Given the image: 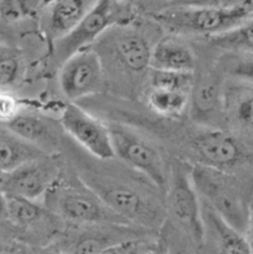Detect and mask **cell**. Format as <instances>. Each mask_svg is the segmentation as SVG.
<instances>
[{"mask_svg":"<svg viewBox=\"0 0 253 254\" xmlns=\"http://www.w3.org/2000/svg\"><path fill=\"white\" fill-rule=\"evenodd\" d=\"M191 179L198 197L230 225L247 232L252 202L247 200L242 184L232 173L191 164Z\"/></svg>","mask_w":253,"mask_h":254,"instance_id":"cell-1","label":"cell"},{"mask_svg":"<svg viewBox=\"0 0 253 254\" xmlns=\"http://www.w3.org/2000/svg\"><path fill=\"white\" fill-rule=\"evenodd\" d=\"M44 197L47 211L71 222L106 226L129 225L78 179L63 180L60 176Z\"/></svg>","mask_w":253,"mask_h":254,"instance_id":"cell-2","label":"cell"},{"mask_svg":"<svg viewBox=\"0 0 253 254\" xmlns=\"http://www.w3.org/2000/svg\"><path fill=\"white\" fill-rule=\"evenodd\" d=\"M81 180L128 223L155 226L161 221L163 211L158 201L128 181L102 175L97 171H91Z\"/></svg>","mask_w":253,"mask_h":254,"instance_id":"cell-3","label":"cell"},{"mask_svg":"<svg viewBox=\"0 0 253 254\" xmlns=\"http://www.w3.org/2000/svg\"><path fill=\"white\" fill-rule=\"evenodd\" d=\"M156 21L175 34L212 37L223 34L252 19L243 9L211 6H169L155 16Z\"/></svg>","mask_w":253,"mask_h":254,"instance_id":"cell-4","label":"cell"},{"mask_svg":"<svg viewBox=\"0 0 253 254\" xmlns=\"http://www.w3.org/2000/svg\"><path fill=\"white\" fill-rule=\"evenodd\" d=\"M107 126L116 158L141 174L155 188L164 190L168 186L170 170L158 146L126 124L111 122Z\"/></svg>","mask_w":253,"mask_h":254,"instance_id":"cell-5","label":"cell"},{"mask_svg":"<svg viewBox=\"0 0 253 254\" xmlns=\"http://www.w3.org/2000/svg\"><path fill=\"white\" fill-rule=\"evenodd\" d=\"M190 169L191 164L174 161L166 186V202L174 220L200 246L203 237L202 210Z\"/></svg>","mask_w":253,"mask_h":254,"instance_id":"cell-6","label":"cell"},{"mask_svg":"<svg viewBox=\"0 0 253 254\" xmlns=\"http://www.w3.org/2000/svg\"><path fill=\"white\" fill-rule=\"evenodd\" d=\"M189 146L198 165L232 173L245 165L252 156L245 144L230 131L216 128H203L189 138Z\"/></svg>","mask_w":253,"mask_h":254,"instance_id":"cell-7","label":"cell"},{"mask_svg":"<svg viewBox=\"0 0 253 254\" xmlns=\"http://www.w3.org/2000/svg\"><path fill=\"white\" fill-rule=\"evenodd\" d=\"M60 89L71 103L98 93L103 87V64L91 46L72 55L61 64Z\"/></svg>","mask_w":253,"mask_h":254,"instance_id":"cell-8","label":"cell"},{"mask_svg":"<svg viewBox=\"0 0 253 254\" xmlns=\"http://www.w3.org/2000/svg\"><path fill=\"white\" fill-rule=\"evenodd\" d=\"M62 129L98 160L116 159L108 126L74 103L66 104L60 118Z\"/></svg>","mask_w":253,"mask_h":254,"instance_id":"cell-9","label":"cell"},{"mask_svg":"<svg viewBox=\"0 0 253 254\" xmlns=\"http://www.w3.org/2000/svg\"><path fill=\"white\" fill-rule=\"evenodd\" d=\"M60 176V164L49 154L29 161L10 173H4L0 191L6 196L37 201L46 195Z\"/></svg>","mask_w":253,"mask_h":254,"instance_id":"cell-10","label":"cell"},{"mask_svg":"<svg viewBox=\"0 0 253 254\" xmlns=\"http://www.w3.org/2000/svg\"><path fill=\"white\" fill-rule=\"evenodd\" d=\"M113 0H98L93 9L61 39L54 42L56 61L63 64L76 52L91 46L114 24Z\"/></svg>","mask_w":253,"mask_h":254,"instance_id":"cell-11","label":"cell"},{"mask_svg":"<svg viewBox=\"0 0 253 254\" xmlns=\"http://www.w3.org/2000/svg\"><path fill=\"white\" fill-rule=\"evenodd\" d=\"M113 59L123 68L143 72L149 68L151 46L145 35L133 26H112L102 35Z\"/></svg>","mask_w":253,"mask_h":254,"instance_id":"cell-12","label":"cell"},{"mask_svg":"<svg viewBox=\"0 0 253 254\" xmlns=\"http://www.w3.org/2000/svg\"><path fill=\"white\" fill-rule=\"evenodd\" d=\"M203 237L200 247L203 254H251L247 236L221 217L201 201Z\"/></svg>","mask_w":253,"mask_h":254,"instance_id":"cell-13","label":"cell"},{"mask_svg":"<svg viewBox=\"0 0 253 254\" xmlns=\"http://www.w3.org/2000/svg\"><path fill=\"white\" fill-rule=\"evenodd\" d=\"M1 123L22 140L41 149L44 153L49 154L60 146V133L55 124L39 114L19 111L9 121Z\"/></svg>","mask_w":253,"mask_h":254,"instance_id":"cell-14","label":"cell"},{"mask_svg":"<svg viewBox=\"0 0 253 254\" xmlns=\"http://www.w3.org/2000/svg\"><path fill=\"white\" fill-rule=\"evenodd\" d=\"M221 107L233 128L253 134V84L233 79L221 93Z\"/></svg>","mask_w":253,"mask_h":254,"instance_id":"cell-15","label":"cell"},{"mask_svg":"<svg viewBox=\"0 0 253 254\" xmlns=\"http://www.w3.org/2000/svg\"><path fill=\"white\" fill-rule=\"evenodd\" d=\"M149 68L155 71L193 73L196 57L188 45L176 39L166 37L156 42L151 49Z\"/></svg>","mask_w":253,"mask_h":254,"instance_id":"cell-16","label":"cell"},{"mask_svg":"<svg viewBox=\"0 0 253 254\" xmlns=\"http://www.w3.org/2000/svg\"><path fill=\"white\" fill-rule=\"evenodd\" d=\"M98 0H56L50 5L46 34L52 42L71 31Z\"/></svg>","mask_w":253,"mask_h":254,"instance_id":"cell-17","label":"cell"},{"mask_svg":"<svg viewBox=\"0 0 253 254\" xmlns=\"http://www.w3.org/2000/svg\"><path fill=\"white\" fill-rule=\"evenodd\" d=\"M44 155L49 154L22 140L0 122V173H10Z\"/></svg>","mask_w":253,"mask_h":254,"instance_id":"cell-18","label":"cell"},{"mask_svg":"<svg viewBox=\"0 0 253 254\" xmlns=\"http://www.w3.org/2000/svg\"><path fill=\"white\" fill-rule=\"evenodd\" d=\"M190 101V93L173 89L150 88L146 96L149 108L156 114L168 118H178L185 113Z\"/></svg>","mask_w":253,"mask_h":254,"instance_id":"cell-19","label":"cell"},{"mask_svg":"<svg viewBox=\"0 0 253 254\" xmlns=\"http://www.w3.org/2000/svg\"><path fill=\"white\" fill-rule=\"evenodd\" d=\"M208 39L211 44L231 54H253V19Z\"/></svg>","mask_w":253,"mask_h":254,"instance_id":"cell-20","label":"cell"},{"mask_svg":"<svg viewBox=\"0 0 253 254\" xmlns=\"http://www.w3.org/2000/svg\"><path fill=\"white\" fill-rule=\"evenodd\" d=\"M7 211L6 220L19 227H30L36 225L45 216L46 208H42L36 201L27 198L16 197V196H6Z\"/></svg>","mask_w":253,"mask_h":254,"instance_id":"cell-21","label":"cell"},{"mask_svg":"<svg viewBox=\"0 0 253 254\" xmlns=\"http://www.w3.org/2000/svg\"><path fill=\"white\" fill-rule=\"evenodd\" d=\"M149 82H150L151 88L173 89V91H180L185 93H191L195 84L193 73L155 71V69H151L149 74Z\"/></svg>","mask_w":253,"mask_h":254,"instance_id":"cell-22","label":"cell"},{"mask_svg":"<svg viewBox=\"0 0 253 254\" xmlns=\"http://www.w3.org/2000/svg\"><path fill=\"white\" fill-rule=\"evenodd\" d=\"M222 64L232 79L253 84V54H231L225 57Z\"/></svg>","mask_w":253,"mask_h":254,"instance_id":"cell-23","label":"cell"},{"mask_svg":"<svg viewBox=\"0 0 253 254\" xmlns=\"http://www.w3.org/2000/svg\"><path fill=\"white\" fill-rule=\"evenodd\" d=\"M24 73V64L19 55L14 52L0 54V88L7 89L16 86Z\"/></svg>","mask_w":253,"mask_h":254,"instance_id":"cell-24","label":"cell"},{"mask_svg":"<svg viewBox=\"0 0 253 254\" xmlns=\"http://www.w3.org/2000/svg\"><path fill=\"white\" fill-rule=\"evenodd\" d=\"M36 0H0V19L15 24L32 14Z\"/></svg>","mask_w":253,"mask_h":254,"instance_id":"cell-25","label":"cell"},{"mask_svg":"<svg viewBox=\"0 0 253 254\" xmlns=\"http://www.w3.org/2000/svg\"><path fill=\"white\" fill-rule=\"evenodd\" d=\"M122 240H116L112 235L103 232L84 235L77 241L72 254H99L107 247Z\"/></svg>","mask_w":253,"mask_h":254,"instance_id":"cell-26","label":"cell"},{"mask_svg":"<svg viewBox=\"0 0 253 254\" xmlns=\"http://www.w3.org/2000/svg\"><path fill=\"white\" fill-rule=\"evenodd\" d=\"M221 93L222 91L212 81L201 83L195 93V108L198 113H211L217 104H221Z\"/></svg>","mask_w":253,"mask_h":254,"instance_id":"cell-27","label":"cell"},{"mask_svg":"<svg viewBox=\"0 0 253 254\" xmlns=\"http://www.w3.org/2000/svg\"><path fill=\"white\" fill-rule=\"evenodd\" d=\"M170 6H211L243 9L253 15V0H171Z\"/></svg>","mask_w":253,"mask_h":254,"instance_id":"cell-28","label":"cell"},{"mask_svg":"<svg viewBox=\"0 0 253 254\" xmlns=\"http://www.w3.org/2000/svg\"><path fill=\"white\" fill-rule=\"evenodd\" d=\"M145 246L140 240L126 238L113 243L99 254H145Z\"/></svg>","mask_w":253,"mask_h":254,"instance_id":"cell-29","label":"cell"},{"mask_svg":"<svg viewBox=\"0 0 253 254\" xmlns=\"http://www.w3.org/2000/svg\"><path fill=\"white\" fill-rule=\"evenodd\" d=\"M19 112L17 101L5 89L0 88V122L9 121Z\"/></svg>","mask_w":253,"mask_h":254,"instance_id":"cell-30","label":"cell"},{"mask_svg":"<svg viewBox=\"0 0 253 254\" xmlns=\"http://www.w3.org/2000/svg\"><path fill=\"white\" fill-rule=\"evenodd\" d=\"M246 236H247L248 245H250L251 254H253V201H252V207H251L250 222H248V227H247V232H246Z\"/></svg>","mask_w":253,"mask_h":254,"instance_id":"cell-31","label":"cell"},{"mask_svg":"<svg viewBox=\"0 0 253 254\" xmlns=\"http://www.w3.org/2000/svg\"><path fill=\"white\" fill-rule=\"evenodd\" d=\"M7 197L4 192L0 191V220H6Z\"/></svg>","mask_w":253,"mask_h":254,"instance_id":"cell-32","label":"cell"},{"mask_svg":"<svg viewBox=\"0 0 253 254\" xmlns=\"http://www.w3.org/2000/svg\"><path fill=\"white\" fill-rule=\"evenodd\" d=\"M54 1H56V0H41V4L45 5V6H50Z\"/></svg>","mask_w":253,"mask_h":254,"instance_id":"cell-33","label":"cell"},{"mask_svg":"<svg viewBox=\"0 0 253 254\" xmlns=\"http://www.w3.org/2000/svg\"><path fill=\"white\" fill-rule=\"evenodd\" d=\"M41 254H67V253L60 252V251H46V252H44Z\"/></svg>","mask_w":253,"mask_h":254,"instance_id":"cell-34","label":"cell"},{"mask_svg":"<svg viewBox=\"0 0 253 254\" xmlns=\"http://www.w3.org/2000/svg\"><path fill=\"white\" fill-rule=\"evenodd\" d=\"M2 179H4V173H0V190H1V185H2Z\"/></svg>","mask_w":253,"mask_h":254,"instance_id":"cell-35","label":"cell"},{"mask_svg":"<svg viewBox=\"0 0 253 254\" xmlns=\"http://www.w3.org/2000/svg\"><path fill=\"white\" fill-rule=\"evenodd\" d=\"M114 2H124V1H128V0H113Z\"/></svg>","mask_w":253,"mask_h":254,"instance_id":"cell-36","label":"cell"},{"mask_svg":"<svg viewBox=\"0 0 253 254\" xmlns=\"http://www.w3.org/2000/svg\"><path fill=\"white\" fill-rule=\"evenodd\" d=\"M145 254H154V253H151V252H146Z\"/></svg>","mask_w":253,"mask_h":254,"instance_id":"cell-37","label":"cell"},{"mask_svg":"<svg viewBox=\"0 0 253 254\" xmlns=\"http://www.w3.org/2000/svg\"><path fill=\"white\" fill-rule=\"evenodd\" d=\"M252 19H253V15H252Z\"/></svg>","mask_w":253,"mask_h":254,"instance_id":"cell-38","label":"cell"},{"mask_svg":"<svg viewBox=\"0 0 253 254\" xmlns=\"http://www.w3.org/2000/svg\"><path fill=\"white\" fill-rule=\"evenodd\" d=\"M0 251H1V248H0Z\"/></svg>","mask_w":253,"mask_h":254,"instance_id":"cell-39","label":"cell"}]
</instances>
